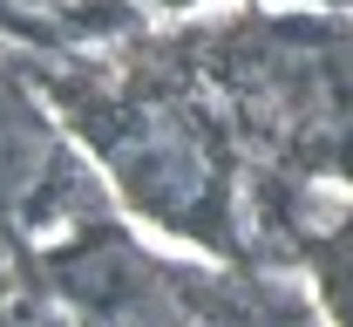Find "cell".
Listing matches in <instances>:
<instances>
[{
  "label": "cell",
  "instance_id": "cell-1",
  "mask_svg": "<svg viewBox=\"0 0 353 327\" xmlns=\"http://www.w3.org/2000/svg\"><path fill=\"white\" fill-rule=\"evenodd\" d=\"M54 185V137L48 123L0 82V205H34Z\"/></svg>",
  "mask_w": 353,
  "mask_h": 327
}]
</instances>
